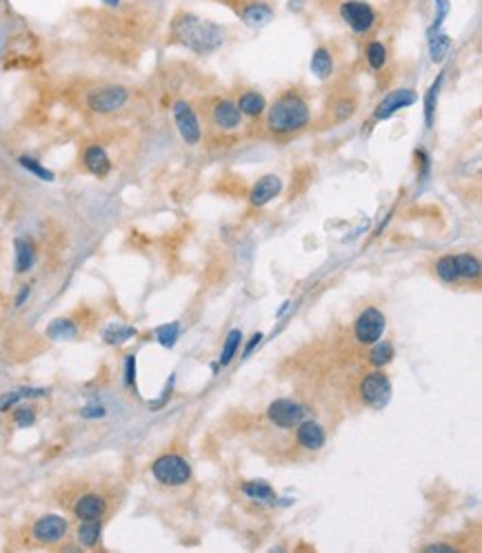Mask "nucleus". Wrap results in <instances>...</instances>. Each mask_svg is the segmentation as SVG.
<instances>
[{"mask_svg": "<svg viewBox=\"0 0 482 553\" xmlns=\"http://www.w3.org/2000/svg\"><path fill=\"white\" fill-rule=\"evenodd\" d=\"M151 473H153L156 480L163 482V485L180 487V485H185V482H189L191 466H189V462L185 458L169 453V456H160L158 460L153 462Z\"/></svg>", "mask_w": 482, "mask_h": 553, "instance_id": "obj_3", "label": "nucleus"}, {"mask_svg": "<svg viewBox=\"0 0 482 553\" xmlns=\"http://www.w3.org/2000/svg\"><path fill=\"white\" fill-rule=\"evenodd\" d=\"M418 101V96L416 91H411V89H395L391 94H387L382 101L378 103L376 111H374V118L376 120H387L391 118L395 111H400L405 107H411Z\"/></svg>", "mask_w": 482, "mask_h": 553, "instance_id": "obj_11", "label": "nucleus"}, {"mask_svg": "<svg viewBox=\"0 0 482 553\" xmlns=\"http://www.w3.org/2000/svg\"><path fill=\"white\" fill-rule=\"evenodd\" d=\"M18 163L27 169V172H32L34 176H38L40 180H47V182H51L53 180V172H49V169H45L42 167L36 158H32V155H20L18 158Z\"/></svg>", "mask_w": 482, "mask_h": 553, "instance_id": "obj_31", "label": "nucleus"}, {"mask_svg": "<svg viewBox=\"0 0 482 553\" xmlns=\"http://www.w3.org/2000/svg\"><path fill=\"white\" fill-rule=\"evenodd\" d=\"M16 272L18 274H25L30 272L36 262V247L30 238H18L16 240Z\"/></svg>", "mask_w": 482, "mask_h": 553, "instance_id": "obj_19", "label": "nucleus"}, {"mask_svg": "<svg viewBox=\"0 0 482 553\" xmlns=\"http://www.w3.org/2000/svg\"><path fill=\"white\" fill-rule=\"evenodd\" d=\"M282 191V180L274 174H269V176H262L256 184L251 187L249 191V203L253 207H265L274 201L276 196H280Z\"/></svg>", "mask_w": 482, "mask_h": 553, "instance_id": "obj_13", "label": "nucleus"}, {"mask_svg": "<svg viewBox=\"0 0 482 553\" xmlns=\"http://www.w3.org/2000/svg\"><path fill=\"white\" fill-rule=\"evenodd\" d=\"M311 111L305 98L289 91L282 94L267 111V129L276 136H291L309 125Z\"/></svg>", "mask_w": 482, "mask_h": 553, "instance_id": "obj_2", "label": "nucleus"}, {"mask_svg": "<svg viewBox=\"0 0 482 553\" xmlns=\"http://www.w3.org/2000/svg\"><path fill=\"white\" fill-rule=\"evenodd\" d=\"M436 274L440 276L445 282H458V267H456V256H445L436 262Z\"/></svg>", "mask_w": 482, "mask_h": 553, "instance_id": "obj_30", "label": "nucleus"}, {"mask_svg": "<svg viewBox=\"0 0 482 553\" xmlns=\"http://www.w3.org/2000/svg\"><path fill=\"white\" fill-rule=\"evenodd\" d=\"M240 340H243V333H240V329L229 331V336H227L224 345H222V353H220V364H222V367H227V364L234 360L236 351H238V347H240Z\"/></svg>", "mask_w": 482, "mask_h": 553, "instance_id": "obj_27", "label": "nucleus"}, {"mask_svg": "<svg viewBox=\"0 0 482 553\" xmlns=\"http://www.w3.org/2000/svg\"><path fill=\"white\" fill-rule=\"evenodd\" d=\"M260 338H262V333H256V336H253V338H251V343H249V345H247V349H245V353H247V356H249V353H251V349H253V347H256V345L260 343Z\"/></svg>", "mask_w": 482, "mask_h": 553, "instance_id": "obj_40", "label": "nucleus"}, {"mask_svg": "<svg viewBox=\"0 0 482 553\" xmlns=\"http://www.w3.org/2000/svg\"><path fill=\"white\" fill-rule=\"evenodd\" d=\"M101 520H82L78 527V540L82 547H96L101 540Z\"/></svg>", "mask_w": 482, "mask_h": 553, "instance_id": "obj_22", "label": "nucleus"}, {"mask_svg": "<svg viewBox=\"0 0 482 553\" xmlns=\"http://www.w3.org/2000/svg\"><path fill=\"white\" fill-rule=\"evenodd\" d=\"M134 380H136V358L127 356V360H125V385L134 387Z\"/></svg>", "mask_w": 482, "mask_h": 553, "instance_id": "obj_37", "label": "nucleus"}, {"mask_svg": "<svg viewBox=\"0 0 482 553\" xmlns=\"http://www.w3.org/2000/svg\"><path fill=\"white\" fill-rule=\"evenodd\" d=\"M174 120H176L180 138L185 140L187 145H198V143H201V138H203L201 120H198L196 111L191 109L189 103L178 101L174 105Z\"/></svg>", "mask_w": 482, "mask_h": 553, "instance_id": "obj_7", "label": "nucleus"}, {"mask_svg": "<svg viewBox=\"0 0 482 553\" xmlns=\"http://www.w3.org/2000/svg\"><path fill=\"white\" fill-rule=\"evenodd\" d=\"M267 416H269V420L276 424V427H280V429H293V427H298V424L303 422V418H305V407L293 402V400H285V398H282V400H276V402L269 405Z\"/></svg>", "mask_w": 482, "mask_h": 553, "instance_id": "obj_8", "label": "nucleus"}, {"mask_svg": "<svg viewBox=\"0 0 482 553\" xmlns=\"http://www.w3.org/2000/svg\"><path fill=\"white\" fill-rule=\"evenodd\" d=\"M84 418H96V416H105V409L103 407H87L82 411Z\"/></svg>", "mask_w": 482, "mask_h": 553, "instance_id": "obj_39", "label": "nucleus"}, {"mask_svg": "<svg viewBox=\"0 0 482 553\" xmlns=\"http://www.w3.org/2000/svg\"><path fill=\"white\" fill-rule=\"evenodd\" d=\"M243 491L249 495V498L258 500V502H265V504L276 502V493H274V489L269 487V485H265V482H247V485L243 487Z\"/></svg>", "mask_w": 482, "mask_h": 553, "instance_id": "obj_25", "label": "nucleus"}, {"mask_svg": "<svg viewBox=\"0 0 482 553\" xmlns=\"http://www.w3.org/2000/svg\"><path fill=\"white\" fill-rule=\"evenodd\" d=\"M385 327H387L385 316H382L378 309L369 307V309H364L362 314L358 316L356 324H353V333H356L358 343L374 345V343H378V340H380V336L385 333Z\"/></svg>", "mask_w": 482, "mask_h": 553, "instance_id": "obj_6", "label": "nucleus"}, {"mask_svg": "<svg viewBox=\"0 0 482 553\" xmlns=\"http://www.w3.org/2000/svg\"><path fill=\"white\" fill-rule=\"evenodd\" d=\"M211 120L222 132H234L243 125V113H240L238 105L232 101H218L211 109Z\"/></svg>", "mask_w": 482, "mask_h": 553, "instance_id": "obj_12", "label": "nucleus"}, {"mask_svg": "<svg viewBox=\"0 0 482 553\" xmlns=\"http://www.w3.org/2000/svg\"><path fill=\"white\" fill-rule=\"evenodd\" d=\"M78 333L76 329V324L72 320H67V318H58V320H53L49 327H47V336L51 340H74Z\"/></svg>", "mask_w": 482, "mask_h": 553, "instance_id": "obj_24", "label": "nucleus"}, {"mask_svg": "<svg viewBox=\"0 0 482 553\" xmlns=\"http://www.w3.org/2000/svg\"><path fill=\"white\" fill-rule=\"evenodd\" d=\"M311 72L320 80H327L334 74V56L329 49L318 47L314 51V56H311Z\"/></svg>", "mask_w": 482, "mask_h": 553, "instance_id": "obj_20", "label": "nucleus"}, {"mask_svg": "<svg viewBox=\"0 0 482 553\" xmlns=\"http://www.w3.org/2000/svg\"><path fill=\"white\" fill-rule=\"evenodd\" d=\"M172 34L180 45H185L194 53H211L224 42L222 27L196 13H178L172 23Z\"/></svg>", "mask_w": 482, "mask_h": 553, "instance_id": "obj_1", "label": "nucleus"}, {"mask_svg": "<svg viewBox=\"0 0 482 553\" xmlns=\"http://www.w3.org/2000/svg\"><path fill=\"white\" fill-rule=\"evenodd\" d=\"M449 47H451V38H449V36H445V34L431 36V42H429L431 61H433V63H443L445 56L449 53Z\"/></svg>", "mask_w": 482, "mask_h": 553, "instance_id": "obj_29", "label": "nucleus"}, {"mask_svg": "<svg viewBox=\"0 0 482 553\" xmlns=\"http://www.w3.org/2000/svg\"><path fill=\"white\" fill-rule=\"evenodd\" d=\"M440 82H443V76L431 84V89L427 91V98H424V120H427V127H431L433 122V109L438 101V91H440Z\"/></svg>", "mask_w": 482, "mask_h": 553, "instance_id": "obj_33", "label": "nucleus"}, {"mask_svg": "<svg viewBox=\"0 0 482 553\" xmlns=\"http://www.w3.org/2000/svg\"><path fill=\"white\" fill-rule=\"evenodd\" d=\"M105 3H107V5H111V7H118L120 0H105Z\"/></svg>", "mask_w": 482, "mask_h": 553, "instance_id": "obj_42", "label": "nucleus"}, {"mask_svg": "<svg viewBox=\"0 0 482 553\" xmlns=\"http://www.w3.org/2000/svg\"><path fill=\"white\" fill-rule=\"evenodd\" d=\"M74 514L78 520H101L107 514V502L98 493H84L76 500Z\"/></svg>", "mask_w": 482, "mask_h": 553, "instance_id": "obj_14", "label": "nucleus"}, {"mask_svg": "<svg viewBox=\"0 0 482 553\" xmlns=\"http://www.w3.org/2000/svg\"><path fill=\"white\" fill-rule=\"evenodd\" d=\"M240 18H243L247 27L256 30V27H262L274 18V9L267 3H249L243 7V11H240Z\"/></svg>", "mask_w": 482, "mask_h": 553, "instance_id": "obj_17", "label": "nucleus"}, {"mask_svg": "<svg viewBox=\"0 0 482 553\" xmlns=\"http://www.w3.org/2000/svg\"><path fill=\"white\" fill-rule=\"evenodd\" d=\"M296 438H298V445H300L303 449H309V451H318L324 445V431L314 420H307V422L298 424Z\"/></svg>", "mask_w": 482, "mask_h": 553, "instance_id": "obj_16", "label": "nucleus"}, {"mask_svg": "<svg viewBox=\"0 0 482 553\" xmlns=\"http://www.w3.org/2000/svg\"><path fill=\"white\" fill-rule=\"evenodd\" d=\"M27 295H30V287H25V289H23L20 293H18V298H16V305H23Z\"/></svg>", "mask_w": 482, "mask_h": 553, "instance_id": "obj_41", "label": "nucleus"}, {"mask_svg": "<svg viewBox=\"0 0 482 553\" xmlns=\"http://www.w3.org/2000/svg\"><path fill=\"white\" fill-rule=\"evenodd\" d=\"M334 109H336V120H347L356 111V101L353 98H343V101H338Z\"/></svg>", "mask_w": 482, "mask_h": 553, "instance_id": "obj_35", "label": "nucleus"}, {"mask_svg": "<svg viewBox=\"0 0 482 553\" xmlns=\"http://www.w3.org/2000/svg\"><path fill=\"white\" fill-rule=\"evenodd\" d=\"M389 393H391L389 378L385 374H380V371H374L369 376H364V380L360 382V398H362L364 405L382 407L389 400Z\"/></svg>", "mask_w": 482, "mask_h": 553, "instance_id": "obj_9", "label": "nucleus"}, {"mask_svg": "<svg viewBox=\"0 0 482 553\" xmlns=\"http://www.w3.org/2000/svg\"><path fill=\"white\" fill-rule=\"evenodd\" d=\"M36 420V414L32 407H18L16 414H13V422L18 424V427H32Z\"/></svg>", "mask_w": 482, "mask_h": 553, "instance_id": "obj_36", "label": "nucleus"}, {"mask_svg": "<svg viewBox=\"0 0 482 553\" xmlns=\"http://www.w3.org/2000/svg\"><path fill=\"white\" fill-rule=\"evenodd\" d=\"M238 109L240 113H245V116L249 118H258L265 113L267 109V101H265V96L258 94V91H245L243 96L238 98Z\"/></svg>", "mask_w": 482, "mask_h": 553, "instance_id": "obj_18", "label": "nucleus"}, {"mask_svg": "<svg viewBox=\"0 0 482 553\" xmlns=\"http://www.w3.org/2000/svg\"><path fill=\"white\" fill-rule=\"evenodd\" d=\"M340 18L345 20V25L351 32L369 34L378 20V13L369 3H362V0H347V3L340 5Z\"/></svg>", "mask_w": 482, "mask_h": 553, "instance_id": "obj_4", "label": "nucleus"}, {"mask_svg": "<svg viewBox=\"0 0 482 553\" xmlns=\"http://www.w3.org/2000/svg\"><path fill=\"white\" fill-rule=\"evenodd\" d=\"M82 163H84V169L98 178H105L111 172V160L101 145H89L87 149H84Z\"/></svg>", "mask_w": 482, "mask_h": 553, "instance_id": "obj_15", "label": "nucleus"}, {"mask_svg": "<svg viewBox=\"0 0 482 553\" xmlns=\"http://www.w3.org/2000/svg\"><path fill=\"white\" fill-rule=\"evenodd\" d=\"M67 533V520L61 518V516H42L40 520H36L34 529H32V535L34 540L40 542V545H56L61 542Z\"/></svg>", "mask_w": 482, "mask_h": 553, "instance_id": "obj_10", "label": "nucleus"}, {"mask_svg": "<svg viewBox=\"0 0 482 553\" xmlns=\"http://www.w3.org/2000/svg\"><path fill=\"white\" fill-rule=\"evenodd\" d=\"M424 553H445V551H456L451 545H429L422 549Z\"/></svg>", "mask_w": 482, "mask_h": 553, "instance_id": "obj_38", "label": "nucleus"}, {"mask_svg": "<svg viewBox=\"0 0 482 553\" xmlns=\"http://www.w3.org/2000/svg\"><path fill=\"white\" fill-rule=\"evenodd\" d=\"M47 395V389H13L0 395V411H9L16 407L23 398H40Z\"/></svg>", "mask_w": 482, "mask_h": 553, "instance_id": "obj_21", "label": "nucleus"}, {"mask_svg": "<svg viewBox=\"0 0 482 553\" xmlns=\"http://www.w3.org/2000/svg\"><path fill=\"white\" fill-rule=\"evenodd\" d=\"M367 63H369V67L376 69V72H380V69L387 65V47L382 45L380 40H374L367 45Z\"/></svg>", "mask_w": 482, "mask_h": 553, "instance_id": "obj_26", "label": "nucleus"}, {"mask_svg": "<svg viewBox=\"0 0 482 553\" xmlns=\"http://www.w3.org/2000/svg\"><path fill=\"white\" fill-rule=\"evenodd\" d=\"M456 267H458V278L462 280H476L480 276V260L471 256V253L456 256Z\"/></svg>", "mask_w": 482, "mask_h": 553, "instance_id": "obj_23", "label": "nucleus"}, {"mask_svg": "<svg viewBox=\"0 0 482 553\" xmlns=\"http://www.w3.org/2000/svg\"><path fill=\"white\" fill-rule=\"evenodd\" d=\"M129 101V91L122 84H105L87 96V107L96 113H113Z\"/></svg>", "mask_w": 482, "mask_h": 553, "instance_id": "obj_5", "label": "nucleus"}, {"mask_svg": "<svg viewBox=\"0 0 482 553\" xmlns=\"http://www.w3.org/2000/svg\"><path fill=\"white\" fill-rule=\"evenodd\" d=\"M178 333H180L178 322L163 324V327L156 329V338H158V343H160L163 347H174L176 340H178Z\"/></svg>", "mask_w": 482, "mask_h": 553, "instance_id": "obj_32", "label": "nucleus"}, {"mask_svg": "<svg viewBox=\"0 0 482 553\" xmlns=\"http://www.w3.org/2000/svg\"><path fill=\"white\" fill-rule=\"evenodd\" d=\"M136 336V329L134 327H125V324H111L109 329H105L103 338H105V343L109 345H120L125 343V340H129Z\"/></svg>", "mask_w": 482, "mask_h": 553, "instance_id": "obj_28", "label": "nucleus"}, {"mask_svg": "<svg viewBox=\"0 0 482 553\" xmlns=\"http://www.w3.org/2000/svg\"><path fill=\"white\" fill-rule=\"evenodd\" d=\"M393 358V347L389 345V343H380V345H376L374 349H372V362L374 364H378V367H382V364H387L389 360Z\"/></svg>", "mask_w": 482, "mask_h": 553, "instance_id": "obj_34", "label": "nucleus"}]
</instances>
